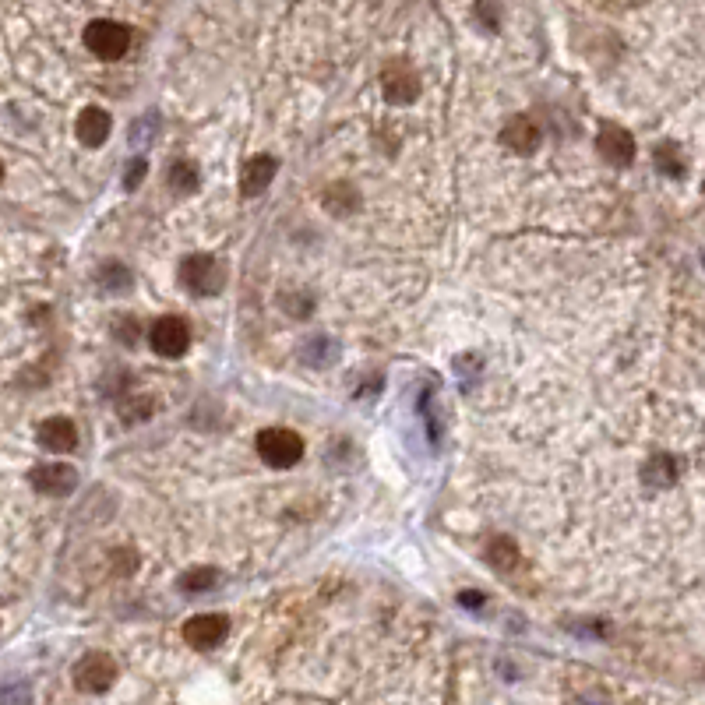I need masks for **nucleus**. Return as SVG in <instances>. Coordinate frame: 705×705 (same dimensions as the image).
<instances>
[{"mask_svg":"<svg viewBox=\"0 0 705 705\" xmlns=\"http://www.w3.org/2000/svg\"><path fill=\"white\" fill-rule=\"evenodd\" d=\"M596 152H600L607 163L614 166H628L635 159V138H631L624 127L617 124H603L600 134H596Z\"/></svg>","mask_w":705,"mask_h":705,"instance_id":"obj_8","label":"nucleus"},{"mask_svg":"<svg viewBox=\"0 0 705 705\" xmlns=\"http://www.w3.org/2000/svg\"><path fill=\"white\" fill-rule=\"evenodd\" d=\"M459 600L466 603V607H480V603H483V596H480V593H462Z\"/></svg>","mask_w":705,"mask_h":705,"instance_id":"obj_28","label":"nucleus"},{"mask_svg":"<svg viewBox=\"0 0 705 705\" xmlns=\"http://www.w3.org/2000/svg\"><path fill=\"white\" fill-rule=\"evenodd\" d=\"M99 286H103L106 293H127L134 286L131 268H127L124 261H106V265L99 268Z\"/></svg>","mask_w":705,"mask_h":705,"instance_id":"obj_16","label":"nucleus"},{"mask_svg":"<svg viewBox=\"0 0 705 705\" xmlns=\"http://www.w3.org/2000/svg\"><path fill=\"white\" fill-rule=\"evenodd\" d=\"M275 170H279V163H275L272 156H254L244 163V173H240V191L247 194V198H258V194L268 191V184L275 180Z\"/></svg>","mask_w":705,"mask_h":705,"instance_id":"obj_12","label":"nucleus"},{"mask_svg":"<svg viewBox=\"0 0 705 705\" xmlns=\"http://www.w3.org/2000/svg\"><path fill=\"white\" fill-rule=\"evenodd\" d=\"M113 328H117V339L124 342V346H138V339H141V325L134 318H117L113 321Z\"/></svg>","mask_w":705,"mask_h":705,"instance_id":"obj_24","label":"nucleus"},{"mask_svg":"<svg viewBox=\"0 0 705 705\" xmlns=\"http://www.w3.org/2000/svg\"><path fill=\"white\" fill-rule=\"evenodd\" d=\"M279 307L290 314V318L304 321V318H311L314 314V297L311 293H304V290H286V293H279Z\"/></svg>","mask_w":705,"mask_h":705,"instance_id":"obj_20","label":"nucleus"},{"mask_svg":"<svg viewBox=\"0 0 705 705\" xmlns=\"http://www.w3.org/2000/svg\"><path fill=\"white\" fill-rule=\"evenodd\" d=\"M674 480H677V462L670 459V455H653L646 466V483H653V487H670Z\"/></svg>","mask_w":705,"mask_h":705,"instance_id":"obj_21","label":"nucleus"},{"mask_svg":"<svg viewBox=\"0 0 705 705\" xmlns=\"http://www.w3.org/2000/svg\"><path fill=\"white\" fill-rule=\"evenodd\" d=\"M575 705H614V698L603 695V691H586V695L575 698Z\"/></svg>","mask_w":705,"mask_h":705,"instance_id":"obj_27","label":"nucleus"},{"mask_svg":"<svg viewBox=\"0 0 705 705\" xmlns=\"http://www.w3.org/2000/svg\"><path fill=\"white\" fill-rule=\"evenodd\" d=\"M656 159V170L663 173V177H684V156H681V145H674V141H660L653 152Z\"/></svg>","mask_w":705,"mask_h":705,"instance_id":"obj_17","label":"nucleus"},{"mask_svg":"<svg viewBox=\"0 0 705 705\" xmlns=\"http://www.w3.org/2000/svg\"><path fill=\"white\" fill-rule=\"evenodd\" d=\"M476 18L483 22V29H498L501 25V11H498V4L494 0H476Z\"/></svg>","mask_w":705,"mask_h":705,"instance_id":"obj_25","label":"nucleus"},{"mask_svg":"<svg viewBox=\"0 0 705 705\" xmlns=\"http://www.w3.org/2000/svg\"><path fill=\"white\" fill-rule=\"evenodd\" d=\"M258 455L272 469H293L304 459V438L290 427H265L258 434Z\"/></svg>","mask_w":705,"mask_h":705,"instance_id":"obj_2","label":"nucleus"},{"mask_svg":"<svg viewBox=\"0 0 705 705\" xmlns=\"http://www.w3.org/2000/svg\"><path fill=\"white\" fill-rule=\"evenodd\" d=\"M39 448H46V452H71V448H78V427L67 416H50V420L39 423Z\"/></svg>","mask_w":705,"mask_h":705,"instance_id":"obj_9","label":"nucleus"},{"mask_svg":"<svg viewBox=\"0 0 705 705\" xmlns=\"http://www.w3.org/2000/svg\"><path fill=\"white\" fill-rule=\"evenodd\" d=\"M339 353H342L339 342L328 339V335H314V339H307L304 349H300V357H304L311 367H328V364H335V360H339Z\"/></svg>","mask_w":705,"mask_h":705,"instance_id":"obj_15","label":"nucleus"},{"mask_svg":"<svg viewBox=\"0 0 705 705\" xmlns=\"http://www.w3.org/2000/svg\"><path fill=\"white\" fill-rule=\"evenodd\" d=\"M145 173H149V163H145V159H134L131 166H127V173H124V187L127 191H134V187L141 184V180H145Z\"/></svg>","mask_w":705,"mask_h":705,"instance_id":"obj_26","label":"nucleus"},{"mask_svg":"<svg viewBox=\"0 0 705 705\" xmlns=\"http://www.w3.org/2000/svg\"><path fill=\"white\" fill-rule=\"evenodd\" d=\"M0 173H4V170H0Z\"/></svg>","mask_w":705,"mask_h":705,"instance_id":"obj_29","label":"nucleus"},{"mask_svg":"<svg viewBox=\"0 0 705 705\" xmlns=\"http://www.w3.org/2000/svg\"><path fill=\"white\" fill-rule=\"evenodd\" d=\"M32 487L46 498H67L78 487V473L67 462H50V466L32 469Z\"/></svg>","mask_w":705,"mask_h":705,"instance_id":"obj_7","label":"nucleus"},{"mask_svg":"<svg viewBox=\"0 0 705 705\" xmlns=\"http://www.w3.org/2000/svg\"><path fill=\"white\" fill-rule=\"evenodd\" d=\"M212 586H219L216 568H191V572L180 575V589L184 593H208Z\"/></svg>","mask_w":705,"mask_h":705,"instance_id":"obj_22","label":"nucleus"},{"mask_svg":"<svg viewBox=\"0 0 705 705\" xmlns=\"http://www.w3.org/2000/svg\"><path fill=\"white\" fill-rule=\"evenodd\" d=\"M487 557L498 572H512L515 564H519V547H515L508 536H494V540L487 543Z\"/></svg>","mask_w":705,"mask_h":705,"instance_id":"obj_18","label":"nucleus"},{"mask_svg":"<svg viewBox=\"0 0 705 705\" xmlns=\"http://www.w3.org/2000/svg\"><path fill=\"white\" fill-rule=\"evenodd\" d=\"M159 131V113H145V117H138L131 124V149H145V145H152V138H156Z\"/></svg>","mask_w":705,"mask_h":705,"instance_id":"obj_23","label":"nucleus"},{"mask_svg":"<svg viewBox=\"0 0 705 705\" xmlns=\"http://www.w3.org/2000/svg\"><path fill=\"white\" fill-rule=\"evenodd\" d=\"M230 635V617L226 614H194L184 624V642H191V649L208 653V649H219Z\"/></svg>","mask_w":705,"mask_h":705,"instance_id":"obj_6","label":"nucleus"},{"mask_svg":"<svg viewBox=\"0 0 705 705\" xmlns=\"http://www.w3.org/2000/svg\"><path fill=\"white\" fill-rule=\"evenodd\" d=\"M149 339L159 357L180 360L187 349H191V325H187L184 318H177V314H170V318H159L156 325H152Z\"/></svg>","mask_w":705,"mask_h":705,"instance_id":"obj_5","label":"nucleus"},{"mask_svg":"<svg viewBox=\"0 0 705 705\" xmlns=\"http://www.w3.org/2000/svg\"><path fill=\"white\" fill-rule=\"evenodd\" d=\"M166 180H170V187L177 194H191L194 187L201 184V173L194 170L191 163H187V159H177V163L170 166V173H166Z\"/></svg>","mask_w":705,"mask_h":705,"instance_id":"obj_19","label":"nucleus"},{"mask_svg":"<svg viewBox=\"0 0 705 705\" xmlns=\"http://www.w3.org/2000/svg\"><path fill=\"white\" fill-rule=\"evenodd\" d=\"M325 208L332 212L335 219H349L360 208V194L353 191L349 184H332L325 191Z\"/></svg>","mask_w":705,"mask_h":705,"instance_id":"obj_14","label":"nucleus"},{"mask_svg":"<svg viewBox=\"0 0 705 705\" xmlns=\"http://www.w3.org/2000/svg\"><path fill=\"white\" fill-rule=\"evenodd\" d=\"M501 141H505L512 152H519V156H533V152L540 149V127L529 117H512L501 127Z\"/></svg>","mask_w":705,"mask_h":705,"instance_id":"obj_10","label":"nucleus"},{"mask_svg":"<svg viewBox=\"0 0 705 705\" xmlns=\"http://www.w3.org/2000/svg\"><path fill=\"white\" fill-rule=\"evenodd\" d=\"M85 46L96 53L99 60H120L131 50V29L110 18H96V22L85 29Z\"/></svg>","mask_w":705,"mask_h":705,"instance_id":"obj_4","label":"nucleus"},{"mask_svg":"<svg viewBox=\"0 0 705 705\" xmlns=\"http://www.w3.org/2000/svg\"><path fill=\"white\" fill-rule=\"evenodd\" d=\"M110 113L99 110V106H85L82 113H78V124H75V134L82 145H89V149H99L106 138H110Z\"/></svg>","mask_w":705,"mask_h":705,"instance_id":"obj_11","label":"nucleus"},{"mask_svg":"<svg viewBox=\"0 0 705 705\" xmlns=\"http://www.w3.org/2000/svg\"><path fill=\"white\" fill-rule=\"evenodd\" d=\"M180 282H184L194 297H216V293H223L226 275H223V265H219L212 254H187V258L180 261Z\"/></svg>","mask_w":705,"mask_h":705,"instance_id":"obj_3","label":"nucleus"},{"mask_svg":"<svg viewBox=\"0 0 705 705\" xmlns=\"http://www.w3.org/2000/svg\"><path fill=\"white\" fill-rule=\"evenodd\" d=\"M117 677H120L117 660H113L110 653H103V649L85 653L82 660L75 663V670H71V681H75V688L82 691V695H106V691L117 684Z\"/></svg>","mask_w":705,"mask_h":705,"instance_id":"obj_1","label":"nucleus"},{"mask_svg":"<svg viewBox=\"0 0 705 705\" xmlns=\"http://www.w3.org/2000/svg\"><path fill=\"white\" fill-rule=\"evenodd\" d=\"M420 96V82H416L413 71L406 67H388L385 71V99L392 106H409Z\"/></svg>","mask_w":705,"mask_h":705,"instance_id":"obj_13","label":"nucleus"}]
</instances>
